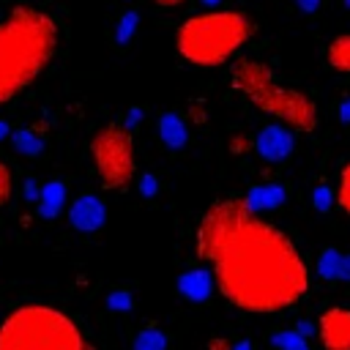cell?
Instances as JSON below:
<instances>
[{
  "mask_svg": "<svg viewBox=\"0 0 350 350\" xmlns=\"http://www.w3.org/2000/svg\"><path fill=\"white\" fill-rule=\"evenodd\" d=\"M66 205V183L63 180H49L38 191V216L41 219H55L60 208Z\"/></svg>",
  "mask_w": 350,
  "mask_h": 350,
  "instance_id": "obj_12",
  "label": "cell"
},
{
  "mask_svg": "<svg viewBox=\"0 0 350 350\" xmlns=\"http://www.w3.org/2000/svg\"><path fill=\"white\" fill-rule=\"evenodd\" d=\"M194 252L208 262L221 298L241 312L273 314L309 290V268L293 238L260 219L243 197L216 200L200 216Z\"/></svg>",
  "mask_w": 350,
  "mask_h": 350,
  "instance_id": "obj_1",
  "label": "cell"
},
{
  "mask_svg": "<svg viewBox=\"0 0 350 350\" xmlns=\"http://www.w3.org/2000/svg\"><path fill=\"white\" fill-rule=\"evenodd\" d=\"M342 265H345V257L336 249H325L317 262V273L323 279H342Z\"/></svg>",
  "mask_w": 350,
  "mask_h": 350,
  "instance_id": "obj_15",
  "label": "cell"
},
{
  "mask_svg": "<svg viewBox=\"0 0 350 350\" xmlns=\"http://www.w3.org/2000/svg\"><path fill=\"white\" fill-rule=\"evenodd\" d=\"M134 350H167V336L159 328L148 325L134 336Z\"/></svg>",
  "mask_w": 350,
  "mask_h": 350,
  "instance_id": "obj_16",
  "label": "cell"
},
{
  "mask_svg": "<svg viewBox=\"0 0 350 350\" xmlns=\"http://www.w3.org/2000/svg\"><path fill=\"white\" fill-rule=\"evenodd\" d=\"M104 219H107V211H104V202L96 194H79L71 202V208H68V221L79 232H96V230H101L104 227Z\"/></svg>",
  "mask_w": 350,
  "mask_h": 350,
  "instance_id": "obj_8",
  "label": "cell"
},
{
  "mask_svg": "<svg viewBox=\"0 0 350 350\" xmlns=\"http://www.w3.org/2000/svg\"><path fill=\"white\" fill-rule=\"evenodd\" d=\"M279 350H306V342L301 339V334H276L273 339H271Z\"/></svg>",
  "mask_w": 350,
  "mask_h": 350,
  "instance_id": "obj_21",
  "label": "cell"
},
{
  "mask_svg": "<svg viewBox=\"0 0 350 350\" xmlns=\"http://www.w3.org/2000/svg\"><path fill=\"white\" fill-rule=\"evenodd\" d=\"M230 82H232L235 93H241L260 112H265V115H271V118H276V120H282L298 131H312L317 126L314 101L306 93L282 85L265 63L238 60L232 66Z\"/></svg>",
  "mask_w": 350,
  "mask_h": 350,
  "instance_id": "obj_5",
  "label": "cell"
},
{
  "mask_svg": "<svg viewBox=\"0 0 350 350\" xmlns=\"http://www.w3.org/2000/svg\"><path fill=\"white\" fill-rule=\"evenodd\" d=\"M159 137H161V142L170 150H180L186 145V139H189V131H186L183 118L175 115V112H164L159 118Z\"/></svg>",
  "mask_w": 350,
  "mask_h": 350,
  "instance_id": "obj_11",
  "label": "cell"
},
{
  "mask_svg": "<svg viewBox=\"0 0 350 350\" xmlns=\"http://www.w3.org/2000/svg\"><path fill=\"white\" fill-rule=\"evenodd\" d=\"M137 11H126L123 16H120V25H118V33H115V38H118V44H126L131 36H134V30H137Z\"/></svg>",
  "mask_w": 350,
  "mask_h": 350,
  "instance_id": "obj_19",
  "label": "cell"
},
{
  "mask_svg": "<svg viewBox=\"0 0 350 350\" xmlns=\"http://www.w3.org/2000/svg\"><path fill=\"white\" fill-rule=\"evenodd\" d=\"M57 49V22L30 5H16L0 19V104L27 90Z\"/></svg>",
  "mask_w": 350,
  "mask_h": 350,
  "instance_id": "obj_2",
  "label": "cell"
},
{
  "mask_svg": "<svg viewBox=\"0 0 350 350\" xmlns=\"http://www.w3.org/2000/svg\"><path fill=\"white\" fill-rule=\"evenodd\" d=\"M232 350H252V345L249 342H238V345H232Z\"/></svg>",
  "mask_w": 350,
  "mask_h": 350,
  "instance_id": "obj_30",
  "label": "cell"
},
{
  "mask_svg": "<svg viewBox=\"0 0 350 350\" xmlns=\"http://www.w3.org/2000/svg\"><path fill=\"white\" fill-rule=\"evenodd\" d=\"M11 194H14V178H11L8 164H5V161H0V211L8 205Z\"/></svg>",
  "mask_w": 350,
  "mask_h": 350,
  "instance_id": "obj_20",
  "label": "cell"
},
{
  "mask_svg": "<svg viewBox=\"0 0 350 350\" xmlns=\"http://www.w3.org/2000/svg\"><path fill=\"white\" fill-rule=\"evenodd\" d=\"M0 350H93V345L63 309L19 304L0 320Z\"/></svg>",
  "mask_w": 350,
  "mask_h": 350,
  "instance_id": "obj_3",
  "label": "cell"
},
{
  "mask_svg": "<svg viewBox=\"0 0 350 350\" xmlns=\"http://www.w3.org/2000/svg\"><path fill=\"white\" fill-rule=\"evenodd\" d=\"M254 33V25L241 11H208L180 22L175 33L178 55L200 68L227 63Z\"/></svg>",
  "mask_w": 350,
  "mask_h": 350,
  "instance_id": "obj_4",
  "label": "cell"
},
{
  "mask_svg": "<svg viewBox=\"0 0 350 350\" xmlns=\"http://www.w3.org/2000/svg\"><path fill=\"white\" fill-rule=\"evenodd\" d=\"M320 3H323V0H298V5H301L304 11H309V14H312V11H317V8H320Z\"/></svg>",
  "mask_w": 350,
  "mask_h": 350,
  "instance_id": "obj_27",
  "label": "cell"
},
{
  "mask_svg": "<svg viewBox=\"0 0 350 350\" xmlns=\"http://www.w3.org/2000/svg\"><path fill=\"white\" fill-rule=\"evenodd\" d=\"M90 159L98 172V180L109 191H123L131 178L137 175V156H134V139L129 126L123 123H107L90 137Z\"/></svg>",
  "mask_w": 350,
  "mask_h": 350,
  "instance_id": "obj_6",
  "label": "cell"
},
{
  "mask_svg": "<svg viewBox=\"0 0 350 350\" xmlns=\"http://www.w3.org/2000/svg\"><path fill=\"white\" fill-rule=\"evenodd\" d=\"M339 118H342V120H350V98L339 107Z\"/></svg>",
  "mask_w": 350,
  "mask_h": 350,
  "instance_id": "obj_29",
  "label": "cell"
},
{
  "mask_svg": "<svg viewBox=\"0 0 350 350\" xmlns=\"http://www.w3.org/2000/svg\"><path fill=\"white\" fill-rule=\"evenodd\" d=\"M216 287L213 273L205 268H191L178 279V290L189 298V301H205L211 295V290Z\"/></svg>",
  "mask_w": 350,
  "mask_h": 350,
  "instance_id": "obj_10",
  "label": "cell"
},
{
  "mask_svg": "<svg viewBox=\"0 0 350 350\" xmlns=\"http://www.w3.org/2000/svg\"><path fill=\"white\" fill-rule=\"evenodd\" d=\"M5 131H8V126H5V123H3V120H0V139H3V137H5Z\"/></svg>",
  "mask_w": 350,
  "mask_h": 350,
  "instance_id": "obj_31",
  "label": "cell"
},
{
  "mask_svg": "<svg viewBox=\"0 0 350 350\" xmlns=\"http://www.w3.org/2000/svg\"><path fill=\"white\" fill-rule=\"evenodd\" d=\"M139 191H142V194H145V197H153V194H156V191H159V183H156V178H153V175H148V172H145V175H142V178H139Z\"/></svg>",
  "mask_w": 350,
  "mask_h": 350,
  "instance_id": "obj_23",
  "label": "cell"
},
{
  "mask_svg": "<svg viewBox=\"0 0 350 350\" xmlns=\"http://www.w3.org/2000/svg\"><path fill=\"white\" fill-rule=\"evenodd\" d=\"M336 202H339V208L350 216V161L342 167V172H339V189H336Z\"/></svg>",
  "mask_w": 350,
  "mask_h": 350,
  "instance_id": "obj_18",
  "label": "cell"
},
{
  "mask_svg": "<svg viewBox=\"0 0 350 350\" xmlns=\"http://www.w3.org/2000/svg\"><path fill=\"white\" fill-rule=\"evenodd\" d=\"M293 134L282 126H265L254 139V150L265 161H284L293 153Z\"/></svg>",
  "mask_w": 350,
  "mask_h": 350,
  "instance_id": "obj_9",
  "label": "cell"
},
{
  "mask_svg": "<svg viewBox=\"0 0 350 350\" xmlns=\"http://www.w3.org/2000/svg\"><path fill=\"white\" fill-rule=\"evenodd\" d=\"M205 3H216V0H205Z\"/></svg>",
  "mask_w": 350,
  "mask_h": 350,
  "instance_id": "obj_32",
  "label": "cell"
},
{
  "mask_svg": "<svg viewBox=\"0 0 350 350\" xmlns=\"http://www.w3.org/2000/svg\"><path fill=\"white\" fill-rule=\"evenodd\" d=\"M314 205H317L320 211H325V208L331 205V194H328V189H317V191H314Z\"/></svg>",
  "mask_w": 350,
  "mask_h": 350,
  "instance_id": "obj_25",
  "label": "cell"
},
{
  "mask_svg": "<svg viewBox=\"0 0 350 350\" xmlns=\"http://www.w3.org/2000/svg\"><path fill=\"white\" fill-rule=\"evenodd\" d=\"M208 350H232V345L224 336H213V339H208Z\"/></svg>",
  "mask_w": 350,
  "mask_h": 350,
  "instance_id": "obj_26",
  "label": "cell"
},
{
  "mask_svg": "<svg viewBox=\"0 0 350 350\" xmlns=\"http://www.w3.org/2000/svg\"><path fill=\"white\" fill-rule=\"evenodd\" d=\"M325 60L334 71L339 74H350V33L334 36L328 49H325Z\"/></svg>",
  "mask_w": 350,
  "mask_h": 350,
  "instance_id": "obj_14",
  "label": "cell"
},
{
  "mask_svg": "<svg viewBox=\"0 0 350 350\" xmlns=\"http://www.w3.org/2000/svg\"><path fill=\"white\" fill-rule=\"evenodd\" d=\"M156 5H161V8H175V5H183L186 0H153Z\"/></svg>",
  "mask_w": 350,
  "mask_h": 350,
  "instance_id": "obj_28",
  "label": "cell"
},
{
  "mask_svg": "<svg viewBox=\"0 0 350 350\" xmlns=\"http://www.w3.org/2000/svg\"><path fill=\"white\" fill-rule=\"evenodd\" d=\"M243 200H246V205H249L254 213H260V211H268V208L282 205V200H284V189H282V186H273V183L254 186Z\"/></svg>",
  "mask_w": 350,
  "mask_h": 350,
  "instance_id": "obj_13",
  "label": "cell"
},
{
  "mask_svg": "<svg viewBox=\"0 0 350 350\" xmlns=\"http://www.w3.org/2000/svg\"><path fill=\"white\" fill-rule=\"evenodd\" d=\"M230 150H232V153H246V150H252V139H246V137H232V139H230Z\"/></svg>",
  "mask_w": 350,
  "mask_h": 350,
  "instance_id": "obj_24",
  "label": "cell"
},
{
  "mask_svg": "<svg viewBox=\"0 0 350 350\" xmlns=\"http://www.w3.org/2000/svg\"><path fill=\"white\" fill-rule=\"evenodd\" d=\"M131 295L126 293V290H115V293H109L107 295V306L109 309H115V312H123V309H131Z\"/></svg>",
  "mask_w": 350,
  "mask_h": 350,
  "instance_id": "obj_22",
  "label": "cell"
},
{
  "mask_svg": "<svg viewBox=\"0 0 350 350\" xmlns=\"http://www.w3.org/2000/svg\"><path fill=\"white\" fill-rule=\"evenodd\" d=\"M14 142H16V148H19L25 156H36V153H41V148H44V139H41L33 129L16 131V134H14Z\"/></svg>",
  "mask_w": 350,
  "mask_h": 350,
  "instance_id": "obj_17",
  "label": "cell"
},
{
  "mask_svg": "<svg viewBox=\"0 0 350 350\" xmlns=\"http://www.w3.org/2000/svg\"><path fill=\"white\" fill-rule=\"evenodd\" d=\"M317 336L323 350H350V309L331 306L317 317Z\"/></svg>",
  "mask_w": 350,
  "mask_h": 350,
  "instance_id": "obj_7",
  "label": "cell"
},
{
  "mask_svg": "<svg viewBox=\"0 0 350 350\" xmlns=\"http://www.w3.org/2000/svg\"><path fill=\"white\" fill-rule=\"evenodd\" d=\"M345 3H347V5H350V0H345Z\"/></svg>",
  "mask_w": 350,
  "mask_h": 350,
  "instance_id": "obj_33",
  "label": "cell"
}]
</instances>
